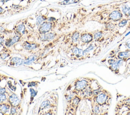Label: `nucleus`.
Wrapping results in <instances>:
<instances>
[{
	"mask_svg": "<svg viewBox=\"0 0 130 115\" xmlns=\"http://www.w3.org/2000/svg\"><path fill=\"white\" fill-rule=\"evenodd\" d=\"M112 100V95L110 93L102 88L101 91L93 97L91 101H94L101 107L109 106Z\"/></svg>",
	"mask_w": 130,
	"mask_h": 115,
	"instance_id": "1",
	"label": "nucleus"
},
{
	"mask_svg": "<svg viewBox=\"0 0 130 115\" xmlns=\"http://www.w3.org/2000/svg\"><path fill=\"white\" fill-rule=\"evenodd\" d=\"M101 44L93 41L84 50V52L85 56H87L88 58H91L98 56L101 53Z\"/></svg>",
	"mask_w": 130,
	"mask_h": 115,
	"instance_id": "2",
	"label": "nucleus"
},
{
	"mask_svg": "<svg viewBox=\"0 0 130 115\" xmlns=\"http://www.w3.org/2000/svg\"><path fill=\"white\" fill-rule=\"evenodd\" d=\"M123 17V15L120 10H114L110 12L106 17L105 21L104 23H105L107 22H116L120 21Z\"/></svg>",
	"mask_w": 130,
	"mask_h": 115,
	"instance_id": "3",
	"label": "nucleus"
},
{
	"mask_svg": "<svg viewBox=\"0 0 130 115\" xmlns=\"http://www.w3.org/2000/svg\"><path fill=\"white\" fill-rule=\"evenodd\" d=\"M92 81V80H90V79H82L78 80L75 85V90L79 92L82 91L91 85Z\"/></svg>",
	"mask_w": 130,
	"mask_h": 115,
	"instance_id": "4",
	"label": "nucleus"
},
{
	"mask_svg": "<svg viewBox=\"0 0 130 115\" xmlns=\"http://www.w3.org/2000/svg\"><path fill=\"white\" fill-rule=\"evenodd\" d=\"M124 63H127V61L123 59H116L112 64L109 65V68L115 74H119L120 68L123 65Z\"/></svg>",
	"mask_w": 130,
	"mask_h": 115,
	"instance_id": "5",
	"label": "nucleus"
},
{
	"mask_svg": "<svg viewBox=\"0 0 130 115\" xmlns=\"http://www.w3.org/2000/svg\"><path fill=\"white\" fill-rule=\"evenodd\" d=\"M106 31L104 29H99L94 31L93 32V41L97 42L100 44L103 43L105 39H104V34Z\"/></svg>",
	"mask_w": 130,
	"mask_h": 115,
	"instance_id": "6",
	"label": "nucleus"
},
{
	"mask_svg": "<svg viewBox=\"0 0 130 115\" xmlns=\"http://www.w3.org/2000/svg\"><path fill=\"white\" fill-rule=\"evenodd\" d=\"M111 57L114 58L116 59H123L126 60L127 62L128 59L130 58V51L126 50L124 51L118 52L117 54L111 56Z\"/></svg>",
	"mask_w": 130,
	"mask_h": 115,
	"instance_id": "7",
	"label": "nucleus"
},
{
	"mask_svg": "<svg viewBox=\"0 0 130 115\" xmlns=\"http://www.w3.org/2000/svg\"><path fill=\"white\" fill-rule=\"evenodd\" d=\"M80 41L85 44L90 43L93 41V34L92 32H86L80 35Z\"/></svg>",
	"mask_w": 130,
	"mask_h": 115,
	"instance_id": "8",
	"label": "nucleus"
},
{
	"mask_svg": "<svg viewBox=\"0 0 130 115\" xmlns=\"http://www.w3.org/2000/svg\"><path fill=\"white\" fill-rule=\"evenodd\" d=\"M51 26L52 25L50 22H44L40 24L39 28V31L42 34H45L50 31L51 28Z\"/></svg>",
	"mask_w": 130,
	"mask_h": 115,
	"instance_id": "9",
	"label": "nucleus"
},
{
	"mask_svg": "<svg viewBox=\"0 0 130 115\" xmlns=\"http://www.w3.org/2000/svg\"><path fill=\"white\" fill-rule=\"evenodd\" d=\"M72 51L73 54L75 55L77 58L83 57L84 56L85 57L84 50L81 49H79L76 47H75L73 48V49H72Z\"/></svg>",
	"mask_w": 130,
	"mask_h": 115,
	"instance_id": "10",
	"label": "nucleus"
},
{
	"mask_svg": "<svg viewBox=\"0 0 130 115\" xmlns=\"http://www.w3.org/2000/svg\"><path fill=\"white\" fill-rule=\"evenodd\" d=\"M120 11L125 18H128L130 17V6L127 5H122L121 7Z\"/></svg>",
	"mask_w": 130,
	"mask_h": 115,
	"instance_id": "11",
	"label": "nucleus"
},
{
	"mask_svg": "<svg viewBox=\"0 0 130 115\" xmlns=\"http://www.w3.org/2000/svg\"><path fill=\"white\" fill-rule=\"evenodd\" d=\"M116 27V24L113 22H107L104 23V30L106 31H113Z\"/></svg>",
	"mask_w": 130,
	"mask_h": 115,
	"instance_id": "12",
	"label": "nucleus"
},
{
	"mask_svg": "<svg viewBox=\"0 0 130 115\" xmlns=\"http://www.w3.org/2000/svg\"><path fill=\"white\" fill-rule=\"evenodd\" d=\"M91 101V106H92V112L93 114H102L100 107L101 106L98 105L94 101Z\"/></svg>",
	"mask_w": 130,
	"mask_h": 115,
	"instance_id": "13",
	"label": "nucleus"
},
{
	"mask_svg": "<svg viewBox=\"0 0 130 115\" xmlns=\"http://www.w3.org/2000/svg\"><path fill=\"white\" fill-rule=\"evenodd\" d=\"M129 104H130V97H127L120 100L119 102L117 104L116 107H118V108L122 107L123 106L126 107Z\"/></svg>",
	"mask_w": 130,
	"mask_h": 115,
	"instance_id": "14",
	"label": "nucleus"
},
{
	"mask_svg": "<svg viewBox=\"0 0 130 115\" xmlns=\"http://www.w3.org/2000/svg\"><path fill=\"white\" fill-rule=\"evenodd\" d=\"M9 102L13 106H17L19 102V100L15 94H12L9 97Z\"/></svg>",
	"mask_w": 130,
	"mask_h": 115,
	"instance_id": "15",
	"label": "nucleus"
},
{
	"mask_svg": "<svg viewBox=\"0 0 130 115\" xmlns=\"http://www.w3.org/2000/svg\"><path fill=\"white\" fill-rule=\"evenodd\" d=\"M19 39H20L19 36H18V35H15L12 39H10L7 40L6 41V42L5 44H6V45L7 46L10 47V46L13 45L14 43H15L17 42H18L19 41Z\"/></svg>",
	"mask_w": 130,
	"mask_h": 115,
	"instance_id": "16",
	"label": "nucleus"
},
{
	"mask_svg": "<svg viewBox=\"0 0 130 115\" xmlns=\"http://www.w3.org/2000/svg\"><path fill=\"white\" fill-rule=\"evenodd\" d=\"M24 61L18 57H14L12 59L11 61V64L12 65H16L17 66H19L24 64Z\"/></svg>",
	"mask_w": 130,
	"mask_h": 115,
	"instance_id": "17",
	"label": "nucleus"
},
{
	"mask_svg": "<svg viewBox=\"0 0 130 115\" xmlns=\"http://www.w3.org/2000/svg\"><path fill=\"white\" fill-rule=\"evenodd\" d=\"M55 37V34L53 33H48L46 34H44L41 37V40L42 41H50L53 40Z\"/></svg>",
	"mask_w": 130,
	"mask_h": 115,
	"instance_id": "18",
	"label": "nucleus"
},
{
	"mask_svg": "<svg viewBox=\"0 0 130 115\" xmlns=\"http://www.w3.org/2000/svg\"><path fill=\"white\" fill-rule=\"evenodd\" d=\"M129 20V18H122V19H121L120 21H118V23L117 24V26L119 28H123L124 26H125L127 24V22L128 21V20Z\"/></svg>",
	"mask_w": 130,
	"mask_h": 115,
	"instance_id": "19",
	"label": "nucleus"
},
{
	"mask_svg": "<svg viewBox=\"0 0 130 115\" xmlns=\"http://www.w3.org/2000/svg\"><path fill=\"white\" fill-rule=\"evenodd\" d=\"M37 47L36 44H29L27 42H25L23 44V47L26 50H32L36 48Z\"/></svg>",
	"mask_w": 130,
	"mask_h": 115,
	"instance_id": "20",
	"label": "nucleus"
},
{
	"mask_svg": "<svg viewBox=\"0 0 130 115\" xmlns=\"http://www.w3.org/2000/svg\"><path fill=\"white\" fill-rule=\"evenodd\" d=\"M80 38V34L79 31H76L73 33L72 36V40L73 42L76 43L79 40Z\"/></svg>",
	"mask_w": 130,
	"mask_h": 115,
	"instance_id": "21",
	"label": "nucleus"
},
{
	"mask_svg": "<svg viewBox=\"0 0 130 115\" xmlns=\"http://www.w3.org/2000/svg\"><path fill=\"white\" fill-rule=\"evenodd\" d=\"M9 108V107L7 105L4 104L0 107V112L2 114H5L8 111Z\"/></svg>",
	"mask_w": 130,
	"mask_h": 115,
	"instance_id": "22",
	"label": "nucleus"
},
{
	"mask_svg": "<svg viewBox=\"0 0 130 115\" xmlns=\"http://www.w3.org/2000/svg\"><path fill=\"white\" fill-rule=\"evenodd\" d=\"M17 31L19 33L24 34L25 32V26L23 24H19L16 28Z\"/></svg>",
	"mask_w": 130,
	"mask_h": 115,
	"instance_id": "23",
	"label": "nucleus"
},
{
	"mask_svg": "<svg viewBox=\"0 0 130 115\" xmlns=\"http://www.w3.org/2000/svg\"><path fill=\"white\" fill-rule=\"evenodd\" d=\"M36 56L34 55L30 56L27 59H26V60L24 61V64H26V65H29V64H31L32 62H34L35 61V60L36 59Z\"/></svg>",
	"mask_w": 130,
	"mask_h": 115,
	"instance_id": "24",
	"label": "nucleus"
},
{
	"mask_svg": "<svg viewBox=\"0 0 130 115\" xmlns=\"http://www.w3.org/2000/svg\"><path fill=\"white\" fill-rule=\"evenodd\" d=\"M46 18L44 16H39L37 17V20H36V23L38 25H39L42 24V23L46 20Z\"/></svg>",
	"mask_w": 130,
	"mask_h": 115,
	"instance_id": "25",
	"label": "nucleus"
},
{
	"mask_svg": "<svg viewBox=\"0 0 130 115\" xmlns=\"http://www.w3.org/2000/svg\"><path fill=\"white\" fill-rule=\"evenodd\" d=\"M80 100H81V98L78 97V96H76L73 100V102H72V104L74 106H77L78 105V104H79V102L80 101Z\"/></svg>",
	"mask_w": 130,
	"mask_h": 115,
	"instance_id": "26",
	"label": "nucleus"
},
{
	"mask_svg": "<svg viewBox=\"0 0 130 115\" xmlns=\"http://www.w3.org/2000/svg\"><path fill=\"white\" fill-rule=\"evenodd\" d=\"M79 0H64L61 2L62 5H68L78 2Z\"/></svg>",
	"mask_w": 130,
	"mask_h": 115,
	"instance_id": "27",
	"label": "nucleus"
},
{
	"mask_svg": "<svg viewBox=\"0 0 130 115\" xmlns=\"http://www.w3.org/2000/svg\"><path fill=\"white\" fill-rule=\"evenodd\" d=\"M50 102L48 100H46L44 101L41 105V108H47L50 106Z\"/></svg>",
	"mask_w": 130,
	"mask_h": 115,
	"instance_id": "28",
	"label": "nucleus"
},
{
	"mask_svg": "<svg viewBox=\"0 0 130 115\" xmlns=\"http://www.w3.org/2000/svg\"><path fill=\"white\" fill-rule=\"evenodd\" d=\"M29 90H30V95H31V97H35L36 95V94H37L36 91L34 89H33L32 88H30Z\"/></svg>",
	"mask_w": 130,
	"mask_h": 115,
	"instance_id": "29",
	"label": "nucleus"
},
{
	"mask_svg": "<svg viewBox=\"0 0 130 115\" xmlns=\"http://www.w3.org/2000/svg\"><path fill=\"white\" fill-rule=\"evenodd\" d=\"M6 99V96L3 93H0V102L5 101Z\"/></svg>",
	"mask_w": 130,
	"mask_h": 115,
	"instance_id": "30",
	"label": "nucleus"
},
{
	"mask_svg": "<svg viewBox=\"0 0 130 115\" xmlns=\"http://www.w3.org/2000/svg\"><path fill=\"white\" fill-rule=\"evenodd\" d=\"M16 112V109L15 108V107L14 106H12L11 107V114H14Z\"/></svg>",
	"mask_w": 130,
	"mask_h": 115,
	"instance_id": "31",
	"label": "nucleus"
},
{
	"mask_svg": "<svg viewBox=\"0 0 130 115\" xmlns=\"http://www.w3.org/2000/svg\"><path fill=\"white\" fill-rule=\"evenodd\" d=\"M8 54H2L1 55V58L2 59H6L7 56H8Z\"/></svg>",
	"mask_w": 130,
	"mask_h": 115,
	"instance_id": "32",
	"label": "nucleus"
},
{
	"mask_svg": "<svg viewBox=\"0 0 130 115\" xmlns=\"http://www.w3.org/2000/svg\"><path fill=\"white\" fill-rule=\"evenodd\" d=\"M6 92V89L4 88L0 87V93H5Z\"/></svg>",
	"mask_w": 130,
	"mask_h": 115,
	"instance_id": "33",
	"label": "nucleus"
},
{
	"mask_svg": "<svg viewBox=\"0 0 130 115\" xmlns=\"http://www.w3.org/2000/svg\"><path fill=\"white\" fill-rule=\"evenodd\" d=\"M36 85V83L34 82H31L28 85V87H31V86H35Z\"/></svg>",
	"mask_w": 130,
	"mask_h": 115,
	"instance_id": "34",
	"label": "nucleus"
},
{
	"mask_svg": "<svg viewBox=\"0 0 130 115\" xmlns=\"http://www.w3.org/2000/svg\"><path fill=\"white\" fill-rule=\"evenodd\" d=\"M128 61L129 62H128V64H127V66H128V71H129V73H130V59L129 58V59L128 60Z\"/></svg>",
	"mask_w": 130,
	"mask_h": 115,
	"instance_id": "35",
	"label": "nucleus"
},
{
	"mask_svg": "<svg viewBox=\"0 0 130 115\" xmlns=\"http://www.w3.org/2000/svg\"><path fill=\"white\" fill-rule=\"evenodd\" d=\"M3 43H4V40L2 37H0V45H3Z\"/></svg>",
	"mask_w": 130,
	"mask_h": 115,
	"instance_id": "36",
	"label": "nucleus"
},
{
	"mask_svg": "<svg viewBox=\"0 0 130 115\" xmlns=\"http://www.w3.org/2000/svg\"><path fill=\"white\" fill-rule=\"evenodd\" d=\"M55 19L53 17H50L48 19V21H53V20H54Z\"/></svg>",
	"mask_w": 130,
	"mask_h": 115,
	"instance_id": "37",
	"label": "nucleus"
},
{
	"mask_svg": "<svg viewBox=\"0 0 130 115\" xmlns=\"http://www.w3.org/2000/svg\"><path fill=\"white\" fill-rule=\"evenodd\" d=\"M9 0H1V1L3 3H6V2H7Z\"/></svg>",
	"mask_w": 130,
	"mask_h": 115,
	"instance_id": "38",
	"label": "nucleus"
},
{
	"mask_svg": "<svg viewBox=\"0 0 130 115\" xmlns=\"http://www.w3.org/2000/svg\"><path fill=\"white\" fill-rule=\"evenodd\" d=\"M3 11V9L0 7V14H1Z\"/></svg>",
	"mask_w": 130,
	"mask_h": 115,
	"instance_id": "39",
	"label": "nucleus"
},
{
	"mask_svg": "<svg viewBox=\"0 0 130 115\" xmlns=\"http://www.w3.org/2000/svg\"><path fill=\"white\" fill-rule=\"evenodd\" d=\"M19 1H20V0H19Z\"/></svg>",
	"mask_w": 130,
	"mask_h": 115,
	"instance_id": "40",
	"label": "nucleus"
},
{
	"mask_svg": "<svg viewBox=\"0 0 130 115\" xmlns=\"http://www.w3.org/2000/svg\"><path fill=\"white\" fill-rule=\"evenodd\" d=\"M129 59H130V58H129Z\"/></svg>",
	"mask_w": 130,
	"mask_h": 115,
	"instance_id": "41",
	"label": "nucleus"
},
{
	"mask_svg": "<svg viewBox=\"0 0 130 115\" xmlns=\"http://www.w3.org/2000/svg\"><path fill=\"white\" fill-rule=\"evenodd\" d=\"M0 1H1V0H0Z\"/></svg>",
	"mask_w": 130,
	"mask_h": 115,
	"instance_id": "42",
	"label": "nucleus"
}]
</instances>
